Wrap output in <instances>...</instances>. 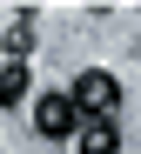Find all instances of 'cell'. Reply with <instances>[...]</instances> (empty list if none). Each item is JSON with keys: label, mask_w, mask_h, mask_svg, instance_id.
Listing matches in <instances>:
<instances>
[{"label": "cell", "mask_w": 141, "mask_h": 154, "mask_svg": "<svg viewBox=\"0 0 141 154\" xmlns=\"http://www.w3.org/2000/svg\"><path fill=\"white\" fill-rule=\"evenodd\" d=\"M67 107H74V114H88V121H114V114H121V81H114V74H101V67L74 74Z\"/></svg>", "instance_id": "6da1fadb"}, {"label": "cell", "mask_w": 141, "mask_h": 154, "mask_svg": "<svg viewBox=\"0 0 141 154\" xmlns=\"http://www.w3.org/2000/svg\"><path fill=\"white\" fill-rule=\"evenodd\" d=\"M81 127V114L67 107V94H40L34 100V134H47V141H67Z\"/></svg>", "instance_id": "7a4b0ae2"}, {"label": "cell", "mask_w": 141, "mask_h": 154, "mask_svg": "<svg viewBox=\"0 0 141 154\" xmlns=\"http://www.w3.org/2000/svg\"><path fill=\"white\" fill-rule=\"evenodd\" d=\"M74 141H81V154H114L121 147V121H81Z\"/></svg>", "instance_id": "3957f363"}, {"label": "cell", "mask_w": 141, "mask_h": 154, "mask_svg": "<svg viewBox=\"0 0 141 154\" xmlns=\"http://www.w3.org/2000/svg\"><path fill=\"white\" fill-rule=\"evenodd\" d=\"M14 100H27V60H0V107H14Z\"/></svg>", "instance_id": "277c9868"}]
</instances>
